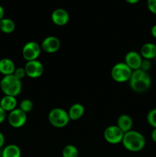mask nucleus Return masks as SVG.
<instances>
[{
  "label": "nucleus",
  "instance_id": "f257e3e1",
  "mask_svg": "<svg viewBox=\"0 0 156 157\" xmlns=\"http://www.w3.org/2000/svg\"><path fill=\"white\" fill-rule=\"evenodd\" d=\"M122 144L128 151L137 153L145 148L146 140L144 135L140 132L131 130L124 133Z\"/></svg>",
  "mask_w": 156,
  "mask_h": 157
},
{
  "label": "nucleus",
  "instance_id": "f03ea898",
  "mask_svg": "<svg viewBox=\"0 0 156 157\" xmlns=\"http://www.w3.org/2000/svg\"><path fill=\"white\" fill-rule=\"evenodd\" d=\"M132 90L136 93H143L148 90L151 85V78L148 72L142 69L133 71L129 80Z\"/></svg>",
  "mask_w": 156,
  "mask_h": 157
},
{
  "label": "nucleus",
  "instance_id": "7ed1b4c3",
  "mask_svg": "<svg viewBox=\"0 0 156 157\" xmlns=\"http://www.w3.org/2000/svg\"><path fill=\"white\" fill-rule=\"evenodd\" d=\"M0 88L5 95L15 97L21 94L22 83L14 75L4 76L0 81Z\"/></svg>",
  "mask_w": 156,
  "mask_h": 157
},
{
  "label": "nucleus",
  "instance_id": "20e7f679",
  "mask_svg": "<svg viewBox=\"0 0 156 157\" xmlns=\"http://www.w3.org/2000/svg\"><path fill=\"white\" fill-rule=\"evenodd\" d=\"M47 118L50 124L56 128H63L70 121L67 111L60 107H55L50 110Z\"/></svg>",
  "mask_w": 156,
  "mask_h": 157
},
{
  "label": "nucleus",
  "instance_id": "39448f33",
  "mask_svg": "<svg viewBox=\"0 0 156 157\" xmlns=\"http://www.w3.org/2000/svg\"><path fill=\"white\" fill-rule=\"evenodd\" d=\"M132 71L125 62H119L112 67L111 77L116 82L125 83L129 81Z\"/></svg>",
  "mask_w": 156,
  "mask_h": 157
},
{
  "label": "nucleus",
  "instance_id": "423d86ee",
  "mask_svg": "<svg viewBox=\"0 0 156 157\" xmlns=\"http://www.w3.org/2000/svg\"><path fill=\"white\" fill-rule=\"evenodd\" d=\"M41 52V45L36 41H28L22 48V57L27 61L38 60Z\"/></svg>",
  "mask_w": 156,
  "mask_h": 157
},
{
  "label": "nucleus",
  "instance_id": "0eeeda50",
  "mask_svg": "<svg viewBox=\"0 0 156 157\" xmlns=\"http://www.w3.org/2000/svg\"><path fill=\"white\" fill-rule=\"evenodd\" d=\"M124 133L117 125H111L105 129L103 136L105 140L110 144H119L122 143Z\"/></svg>",
  "mask_w": 156,
  "mask_h": 157
},
{
  "label": "nucleus",
  "instance_id": "6e6552de",
  "mask_svg": "<svg viewBox=\"0 0 156 157\" xmlns=\"http://www.w3.org/2000/svg\"><path fill=\"white\" fill-rule=\"evenodd\" d=\"M27 121V113L18 108L9 112L8 115V122L14 128H20L25 124Z\"/></svg>",
  "mask_w": 156,
  "mask_h": 157
},
{
  "label": "nucleus",
  "instance_id": "1a4fd4ad",
  "mask_svg": "<svg viewBox=\"0 0 156 157\" xmlns=\"http://www.w3.org/2000/svg\"><path fill=\"white\" fill-rule=\"evenodd\" d=\"M26 76L31 78H38L44 73V66L41 61L38 60L27 61L24 67Z\"/></svg>",
  "mask_w": 156,
  "mask_h": 157
},
{
  "label": "nucleus",
  "instance_id": "9d476101",
  "mask_svg": "<svg viewBox=\"0 0 156 157\" xmlns=\"http://www.w3.org/2000/svg\"><path fill=\"white\" fill-rule=\"evenodd\" d=\"M61 41L56 36H47L42 41L41 44V50L48 54H53L61 48Z\"/></svg>",
  "mask_w": 156,
  "mask_h": 157
},
{
  "label": "nucleus",
  "instance_id": "9b49d317",
  "mask_svg": "<svg viewBox=\"0 0 156 157\" xmlns=\"http://www.w3.org/2000/svg\"><path fill=\"white\" fill-rule=\"evenodd\" d=\"M51 21L55 25L64 26L68 23L70 15L68 12L64 9H56L51 13Z\"/></svg>",
  "mask_w": 156,
  "mask_h": 157
},
{
  "label": "nucleus",
  "instance_id": "f8f14e48",
  "mask_svg": "<svg viewBox=\"0 0 156 157\" xmlns=\"http://www.w3.org/2000/svg\"><path fill=\"white\" fill-rule=\"evenodd\" d=\"M142 57L141 56L140 53L135 51L128 52L125 56V61L124 62L130 67L132 71L140 69L141 64L142 62Z\"/></svg>",
  "mask_w": 156,
  "mask_h": 157
},
{
  "label": "nucleus",
  "instance_id": "ddd939ff",
  "mask_svg": "<svg viewBox=\"0 0 156 157\" xmlns=\"http://www.w3.org/2000/svg\"><path fill=\"white\" fill-rule=\"evenodd\" d=\"M16 67L12 59L8 58H4L0 59V73L3 76L13 75Z\"/></svg>",
  "mask_w": 156,
  "mask_h": 157
},
{
  "label": "nucleus",
  "instance_id": "4468645a",
  "mask_svg": "<svg viewBox=\"0 0 156 157\" xmlns=\"http://www.w3.org/2000/svg\"><path fill=\"white\" fill-rule=\"evenodd\" d=\"M140 55L143 59H154L156 57V44L151 42L144 44L140 49Z\"/></svg>",
  "mask_w": 156,
  "mask_h": 157
},
{
  "label": "nucleus",
  "instance_id": "2eb2a0df",
  "mask_svg": "<svg viewBox=\"0 0 156 157\" xmlns=\"http://www.w3.org/2000/svg\"><path fill=\"white\" fill-rule=\"evenodd\" d=\"M67 113H68L70 121H77L84 115L85 107L83 104H80V103H76L70 106Z\"/></svg>",
  "mask_w": 156,
  "mask_h": 157
},
{
  "label": "nucleus",
  "instance_id": "dca6fc26",
  "mask_svg": "<svg viewBox=\"0 0 156 157\" xmlns=\"http://www.w3.org/2000/svg\"><path fill=\"white\" fill-rule=\"evenodd\" d=\"M18 101L15 97L4 95L0 100V107L6 112H11L17 108Z\"/></svg>",
  "mask_w": 156,
  "mask_h": 157
},
{
  "label": "nucleus",
  "instance_id": "f3484780",
  "mask_svg": "<svg viewBox=\"0 0 156 157\" xmlns=\"http://www.w3.org/2000/svg\"><path fill=\"white\" fill-rule=\"evenodd\" d=\"M117 126L124 133L130 131L133 127V120L129 115L122 114L117 120Z\"/></svg>",
  "mask_w": 156,
  "mask_h": 157
},
{
  "label": "nucleus",
  "instance_id": "a211bd4d",
  "mask_svg": "<svg viewBox=\"0 0 156 157\" xmlns=\"http://www.w3.org/2000/svg\"><path fill=\"white\" fill-rule=\"evenodd\" d=\"M21 149L15 144H9L6 146L2 152V157H21Z\"/></svg>",
  "mask_w": 156,
  "mask_h": 157
},
{
  "label": "nucleus",
  "instance_id": "6ab92c4d",
  "mask_svg": "<svg viewBox=\"0 0 156 157\" xmlns=\"http://www.w3.org/2000/svg\"><path fill=\"white\" fill-rule=\"evenodd\" d=\"M15 24L14 21L8 18H3L0 21V31L3 33L10 34L15 31Z\"/></svg>",
  "mask_w": 156,
  "mask_h": 157
},
{
  "label": "nucleus",
  "instance_id": "aec40b11",
  "mask_svg": "<svg viewBox=\"0 0 156 157\" xmlns=\"http://www.w3.org/2000/svg\"><path fill=\"white\" fill-rule=\"evenodd\" d=\"M63 157H79V151L75 146L72 144L65 146L62 151Z\"/></svg>",
  "mask_w": 156,
  "mask_h": 157
},
{
  "label": "nucleus",
  "instance_id": "412c9836",
  "mask_svg": "<svg viewBox=\"0 0 156 157\" xmlns=\"http://www.w3.org/2000/svg\"><path fill=\"white\" fill-rule=\"evenodd\" d=\"M33 107H34L33 102L29 99L22 100L19 104V108L26 113L32 111Z\"/></svg>",
  "mask_w": 156,
  "mask_h": 157
},
{
  "label": "nucleus",
  "instance_id": "4be33fe9",
  "mask_svg": "<svg viewBox=\"0 0 156 157\" xmlns=\"http://www.w3.org/2000/svg\"><path fill=\"white\" fill-rule=\"evenodd\" d=\"M147 122L153 128H156V108L150 110L147 114Z\"/></svg>",
  "mask_w": 156,
  "mask_h": 157
},
{
  "label": "nucleus",
  "instance_id": "5701e85b",
  "mask_svg": "<svg viewBox=\"0 0 156 157\" xmlns=\"http://www.w3.org/2000/svg\"><path fill=\"white\" fill-rule=\"evenodd\" d=\"M13 75H15V76L18 79L21 80H21H22L23 78L26 76V72H25V70H24V67H16V69H15V72H14Z\"/></svg>",
  "mask_w": 156,
  "mask_h": 157
},
{
  "label": "nucleus",
  "instance_id": "b1692460",
  "mask_svg": "<svg viewBox=\"0 0 156 157\" xmlns=\"http://www.w3.org/2000/svg\"><path fill=\"white\" fill-rule=\"evenodd\" d=\"M147 7L151 13L156 15V0H147Z\"/></svg>",
  "mask_w": 156,
  "mask_h": 157
},
{
  "label": "nucleus",
  "instance_id": "393cba45",
  "mask_svg": "<svg viewBox=\"0 0 156 157\" xmlns=\"http://www.w3.org/2000/svg\"><path fill=\"white\" fill-rule=\"evenodd\" d=\"M151 63L150 60H147V59L142 60L140 69H142V70L144 71L148 72V71L151 69Z\"/></svg>",
  "mask_w": 156,
  "mask_h": 157
},
{
  "label": "nucleus",
  "instance_id": "a878e982",
  "mask_svg": "<svg viewBox=\"0 0 156 157\" xmlns=\"http://www.w3.org/2000/svg\"><path fill=\"white\" fill-rule=\"evenodd\" d=\"M6 119V112L0 107V124H2Z\"/></svg>",
  "mask_w": 156,
  "mask_h": 157
},
{
  "label": "nucleus",
  "instance_id": "bb28decb",
  "mask_svg": "<svg viewBox=\"0 0 156 157\" xmlns=\"http://www.w3.org/2000/svg\"><path fill=\"white\" fill-rule=\"evenodd\" d=\"M5 140H5L4 135H3L2 133H1V132H0V149H1L3 146H4Z\"/></svg>",
  "mask_w": 156,
  "mask_h": 157
},
{
  "label": "nucleus",
  "instance_id": "cd10ccee",
  "mask_svg": "<svg viewBox=\"0 0 156 157\" xmlns=\"http://www.w3.org/2000/svg\"><path fill=\"white\" fill-rule=\"evenodd\" d=\"M151 137L153 142L156 143V128H153L152 131L151 133Z\"/></svg>",
  "mask_w": 156,
  "mask_h": 157
},
{
  "label": "nucleus",
  "instance_id": "c85d7f7f",
  "mask_svg": "<svg viewBox=\"0 0 156 157\" xmlns=\"http://www.w3.org/2000/svg\"><path fill=\"white\" fill-rule=\"evenodd\" d=\"M151 35H152L153 38H156V25H154L151 27Z\"/></svg>",
  "mask_w": 156,
  "mask_h": 157
},
{
  "label": "nucleus",
  "instance_id": "c756f323",
  "mask_svg": "<svg viewBox=\"0 0 156 157\" xmlns=\"http://www.w3.org/2000/svg\"><path fill=\"white\" fill-rule=\"evenodd\" d=\"M4 15H5V11L4 9H3L2 6L0 5V21L4 18Z\"/></svg>",
  "mask_w": 156,
  "mask_h": 157
},
{
  "label": "nucleus",
  "instance_id": "7c9ffc66",
  "mask_svg": "<svg viewBox=\"0 0 156 157\" xmlns=\"http://www.w3.org/2000/svg\"><path fill=\"white\" fill-rule=\"evenodd\" d=\"M139 1H140V0H125V2H126L129 3V4H132V5L136 4V3L139 2Z\"/></svg>",
  "mask_w": 156,
  "mask_h": 157
},
{
  "label": "nucleus",
  "instance_id": "2f4dec72",
  "mask_svg": "<svg viewBox=\"0 0 156 157\" xmlns=\"http://www.w3.org/2000/svg\"><path fill=\"white\" fill-rule=\"evenodd\" d=\"M154 59H155V61H156V57H155V58H154Z\"/></svg>",
  "mask_w": 156,
  "mask_h": 157
}]
</instances>
